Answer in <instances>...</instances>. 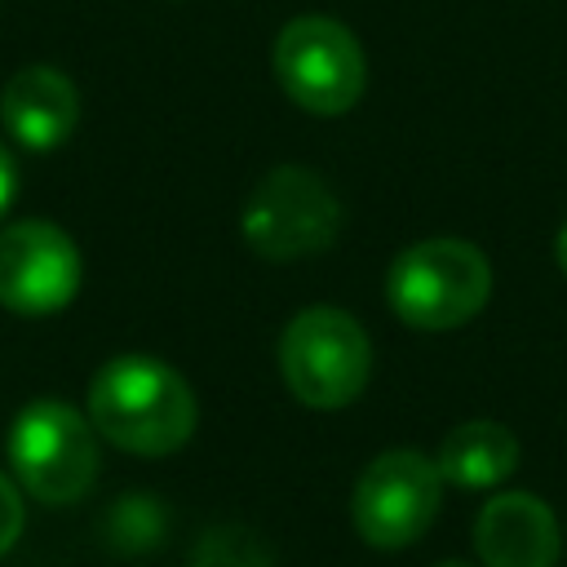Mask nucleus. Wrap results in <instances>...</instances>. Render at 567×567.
Segmentation results:
<instances>
[{
  "label": "nucleus",
  "instance_id": "nucleus-1",
  "mask_svg": "<svg viewBox=\"0 0 567 567\" xmlns=\"http://www.w3.org/2000/svg\"><path fill=\"white\" fill-rule=\"evenodd\" d=\"M89 421L120 452L168 456L190 443L199 408L177 368L151 354H120L89 385Z\"/></svg>",
  "mask_w": 567,
  "mask_h": 567
},
{
  "label": "nucleus",
  "instance_id": "nucleus-2",
  "mask_svg": "<svg viewBox=\"0 0 567 567\" xmlns=\"http://www.w3.org/2000/svg\"><path fill=\"white\" fill-rule=\"evenodd\" d=\"M492 297V261L478 244L434 235L403 248L385 270L390 310L416 332H447L470 323Z\"/></svg>",
  "mask_w": 567,
  "mask_h": 567
},
{
  "label": "nucleus",
  "instance_id": "nucleus-3",
  "mask_svg": "<svg viewBox=\"0 0 567 567\" xmlns=\"http://www.w3.org/2000/svg\"><path fill=\"white\" fill-rule=\"evenodd\" d=\"M279 372L297 403L337 412L354 403L372 377V341L363 323L337 306H310L279 337Z\"/></svg>",
  "mask_w": 567,
  "mask_h": 567
},
{
  "label": "nucleus",
  "instance_id": "nucleus-4",
  "mask_svg": "<svg viewBox=\"0 0 567 567\" xmlns=\"http://www.w3.org/2000/svg\"><path fill=\"white\" fill-rule=\"evenodd\" d=\"M239 230L257 257L301 261L332 248L341 230V199L315 168L279 164L252 186L239 213Z\"/></svg>",
  "mask_w": 567,
  "mask_h": 567
},
{
  "label": "nucleus",
  "instance_id": "nucleus-5",
  "mask_svg": "<svg viewBox=\"0 0 567 567\" xmlns=\"http://www.w3.org/2000/svg\"><path fill=\"white\" fill-rule=\"evenodd\" d=\"M13 478L44 505L80 501L97 478V430L62 399H35L9 430Z\"/></svg>",
  "mask_w": 567,
  "mask_h": 567
},
{
  "label": "nucleus",
  "instance_id": "nucleus-6",
  "mask_svg": "<svg viewBox=\"0 0 567 567\" xmlns=\"http://www.w3.org/2000/svg\"><path fill=\"white\" fill-rule=\"evenodd\" d=\"M279 89L310 115H346L368 84L363 44L328 13H301L275 35L270 53Z\"/></svg>",
  "mask_w": 567,
  "mask_h": 567
},
{
  "label": "nucleus",
  "instance_id": "nucleus-7",
  "mask_svg": "<svg viewBox=\"0 0 567 567\" xmlns=\"http://www.w3.org/2000/svg\"><path fill=\"white\" fill-rule=\"evenodd\" d=\"M443 478L439 465L416 447H390L359 474L350 492V523L372 549H408L439 514Z\"/></svg>",
  "mask_w": 567,
  "mask_h": 567
},
{
  "label": "nucleus",
  "instance_id": "nucleus-8",
  "mask_svg": "<svg viewBox=\"0 0 567 567\" xmlns=\"http://www.w3.org/2000/svg\"><path fill=\"white\" fill-rule=\"evenodd\" d=\"M80 292V248L44 217L0 230V306L13 315H58Z\"/></svg>",
  "mask_w": 567,
  "mask_h": 567
},
{
  "label": "nucleus",
  "instance_id": "nucleus-9",
  "mask_svg": "<svg viewBox=\"0 0 567 567\" xmlns=\"http://www.w3.org/2000/svg\"><path fill=\"white\" fill-rule=\"evenodd\" d=\"M474 549L483 567H554L563 532L540 496L501 492L474 518Z\"/></svg>",
  "mask_w": 567,
  "mask_h": 567
},
{
  "label": "nucleus",
  "instance_id": "nucleus-10",
  "mask_svg": "<svg viewBox=\"0 0 567 567\" xmlns=\"http://www.w3.org/2000/svg\"><path fill=\"white\" fill-rule=\"evenodd\" d=\"M80 120L75 84L53 66H22L0 89V124L27 151H58Z\"/></svg>",
  "mask_w": 567,
  "mask_h": 567
},
{
  "label": "nucleus",
  "instance_id": "nucleus-11",
  "mask_svg": "<svg viewBox=\"0 0 567 567\" xmlns=\"http://www.w3.org/2000/svg\"><path fill=\"white\" fill-rule=\"evenodd\" d=\"M434 465H439L443 483L483 492V487L505 483L518 470V439H514V430H505L496 421H465V425L447 430Z\"/></svg>",
  "mask_w": 567,
  "mask_h": 567
},
{
  "label": "nucleus",
  "instance_id": "nucleus-12",
  "mask_svg": "<svg viewBox=\"0 0 567 567\" xmlns=\"http://www.w3.org/2000/svg\"><path fill=\"white\" fill-rule=\"evenodd\" d=\"M190 567H275V563L257 532H248L239 523H221L199 536Z\"/></svg>",
  "mask_w": 567,
  "mask_h": 567
},
{
  "label": "nucleus",
  "instance_id": "nucleus-13",
  "mask_svg": "<svg viewBox=\"0 0 567 567\" xmlns=\"http://www.w3.org/2000/svg\"><path fill=\"white\" fill-rule=\"evenodd\" d=\"M22 523H27L22 496H18L13 478H4V474H0V558H4V554L18 545V536H22Z\"/></svg>",
  "mask_w": 567,
  "mask_h": 567
},
{
  "label": "nucleus",
  "instance_id": "nucleus-14",
  "mask_svg": "<svg viewBox=\"0 0 567 567\" xmlns=\"http://www.w3.org/2000/svg\"><path fill=\"white\" fill-rule=\"evenodd\" d=\"M13 195H18V164H13V155H9L4 142H0V217L9 213Z\"/></svg>",
  "mask_w": 567,
  "mask_h": 567
},
{
  "label": "nucleus",
  "instance_id": "nucleus-15",
  "mask_svg": "<svg viewBox=\"0 0 567 567\" xmlns=\"http://www.w3.org/2000/svg\"><path fill=\"white\" fill-rule=\"evenodd\" d=\"M554 257H558V270L567 275V221L558 226V239H554Z\"/></svg>",
  "mask_w": 567,
  "mask_h": 567
},
{
  "label": "nucleus",
  "instance_id": "nucleus-16",
  "mask_svg": "<svg viewBox=\"0 0 567 567\" xmlns=\"http://www.w3.org/2000/svg\"><path fill=\"white\" fill-rule=\"evenodd\" d=\"M434 567H470V563H461V558H447V563H434Z\"/></svg>",
  "mask_w": 567,
  "mask_h": 567
}]
</instances>
